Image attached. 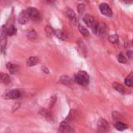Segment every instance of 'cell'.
<instances>
[{"label":"cell","instance_id":"6da1fadb","mask_svg":"<svg viewBox=\"0 0 133 133\" xmlns=\"http://www.w3.org/2000/svg\"><path fill=\"white\" fill-rule=\"evenodd\" d=\"M75 82L82 86H85L89 82V76L85 71H80L75 75Z\"/></svg>","mask_w":133,"mask_h":133},{"label":"cell","instance_id":"7a4b0ae2","mask_svg":"<svg viewBox=\"0 0 133 133\" xmlns=\"http://www.w3.org/2000/svg\"><path fill=\"white\" fill-rule=\"evenodd\" d=\"M92 29L93 32L96 35H99V36H101V37H104L107 34V28L103 23L96 22V24L92 27Z\"/></svg>","mask_w":133,"mask_h":133},{"label":"cell","instance_id":"3957f363","mask_svg":"<svg viewBox=\"0 0 133 133\" xmlns=\"http://www.w3.org/2000/svg\"><path fill=\"white\" fill-rule=\"evenodd\" d=\"M23 91L21 89H13L6 93L4 98L6 99H18L23 96Z\"/></svg>","mask_w":133,"mask_h":133},{"label":"cell","instance_id":"277c9868","mask_svg":"<svg viewBox=\"0 0 133 133\" xmlns=\"http://www.w3.org/2000/svg\"><path fill=\"white\" fill-rule=\"evenodd\" d=\"M109 130V124L108 122L101 118L99 120L97 124V131L98 133H107Z\"/></svg>","mask_w":133,"mask_h":133},{"label":"cell","instance_id":"5b68a950","mask_svg":"<svg viewBox=\"0 0 133 133\" xmlns=\"http://www.w3.org/2000/svg\"><path fill=\"white\" fill-rule=\"evenodd\" d=\"M27 11H28V14L29 15L30 19L35 21L40 20V18H41L40 12L38 9H36L35 7H29V8H28Z\"/></svg>","mask_w":133,"mask_h":133},{"label":"cell","instance_id":"8992f818","mask_svg":"<svg viewBox=\"0 0 133 133\" xmlns=\"http://www.w3.org/2000/svg\"><path fill=\"white\" fill-rule=\"evenodd\" d=\"M99 10H100L101 14L106 17H110L113 15L112 10L110 8V6L107 3H101L99 6Z\"/></svg>","mask_w":133,"mask_h":133},{"label":"cell","instance_id":"52a82bcc","mask_svg":"<svg viewBox=\"0 0 133 133\" xmlns=\"http://www.w3.org/2000/svg\"><path fill=\"white\" fill-rule=\"evenodd\" d=\"M6 33L4 30V28L0 29V48L2 50H4L6 47L7 43V38H6Z\"/></svg>","mask_w":133,"mask_h":133},{"label":"cell","instance_id":"ba28073f","mask_svg":"<svg viewBox=\"0 0 133 133\" xmlns=\"http://www.w3.org/2000/svg\"><path fill=\"white\" fill-rule=\"evenodd\" d=\"M29 19H30V17H29V15H28L27 10L21 11L18 16V22L20 24H26L28 22Z\"/></svg>","mask_w":133,"mask_h":133},{"label":"cell","instance_id":"9c48e42d","mask_svg":"<svg viewBox=\"0 0 133 133\" xmlns=\"http://www.w3.org/2000/svg\"><path fill=\"white\" fill-rule=\"evenodd\" d=\"M72 131V128L69 125V123L66 121H63L60 123L59 127V131L60 133H70Z\"/></svg>","mask_w":133,"mask_h":133},{"label":"cell","instance_id":"30bf717a","mask_svg":"<svg viewBox=\"0 0 133 133\" xmlns=\"http://www.w3.org/2000/svg\"><path fill=\"white\" fill-rule=\"evenodd\" d=\"M83 21L85 23V24H86L88 27L92 28V27H93V26L96 24V21L94 20V18H93L92 16L89 15V14L85 15V16L83 17Z\"/></svg>","mask_w":133,"mask_h":133},{"label":"cell","instance_id":"8fae6325","mask_svg":"<svg viewBox=\"0 0 133 133\" xmlns=\"http://www.w3.org/2000/svg\"><path fill=\"white\" fill-rule=\"evenodd\" d=\"M39 114H40L42 117H44L48 121H49V122H52V121H53V117H52V114H51L48 110L42 108V109L40 110Z\"/></svg>","mask_w":133,"mask_h":133},{"label":"cell","instance_id":"7c38bea8","mask_svg":"<svg viewBox=\"0 0 133 133\" xmlns=\"http://www.w3.org/2000/svg\"><path fill=\"white\" fill-rule=\"evenodd\" d=\"M6 68L7 70L9 71V72L11 74V75H15L19 71V68H18V66L12 63H8L6 64Z\"/></svg>","mask_w":133,"mask_h":133},{"label":"cell","instance_id":"4fadbf2b","mask_svg":"<svg viewBox=\"0 0 133 133\" xmlns=\"http://www.w3.org/2000/svg\"><path fill=\"white\" fill-rule=\"evenodd\" d=\"M0 82L8 85L11 82V78L9 75L5 74V73H0Z\"/></svg>","mask_w":133,"mask_h":133},{"label":"cell","instance_id":"5bb4252c","mask_svg":"<svg viewBox=\"0 0 133 133\" xmlns=\"http://www.w3.org/2000/svg\"><path fill=\"white\" fill-rule=\"evenodd\" d=\"M66 17H68L71 22H73L75 24L76 23V21H77L76 15H75V12L72 10H71V9H68V10H66Z\"/></svg>","mask_w":133,"mask_h":133},{"label":"cell","instance_id":"9a60e30c","mask_svg":"<svg viewBox=\"0 0 133 133\" xmlns=\"http://www.w3.org/2000/svg\"><path fill=\"white\" fill-rule=\"evenodd\" d=\"M3 28H4V30H5L7 35L11 36V35H15L17 33V29L14 25H11V24L7 25V26H5Z\"/></svg>","mask_w":133,"mask_h":133},{"label":"cell","instance_id":"2e32d148","mask_svg":"<svg viewBox=\"0 0 133 133\" xmlns=\"http://www.w3.org/2000/svg\"><path fill=\"white\" fill-rule=\"evenodd\" d=\"M53 35L56 38H58L59 39L63 40V41H65V40H66V38H68V36H66V33H64L63 31H60V30H54Z\"/></svg>","mask_w":133,"mask_h":133},{"label":"cell","instance_id":"e0dca14e","mask_svg":"<svg viewBox=\"0 0 133 133\" xmlns=\"http://www.w3.org/2000/svg\"><path fill=\"white\" fill-rule=\"evenodd\" d=\"M38 62H39V59H38V57H36V56H31V57H30V58L28 59V60H27V65L28 66H33L38 64Z\"/></svg>","mask_w":133,"mask_h":133},{"label":"cell","instance_id":"ac0fdd59","mask_svg":"<svg viewBox=\"0 0 133 133\" xmlns=\"http://www.w3.org/2000/svg\"><path fill=\"white\" fill-rule=\"evenodd\" d=\"M114 127L118 131H124L125 129H127L128 128V126L127 124H125L124 123H123L121 121H116V123L114 124Z\"/></svg>","mask_w":133,"mask_h":133},{"label":"cell","instance_id":"d6986e66","mask_svg":"<svg viewBox=\"0 0 133 133\" xmlns=\"http://www.w3.org/2000/svg\"><path fill=\"white\" fill-rule=\"evenodd\" d=\"M113 87H114V89L115 90H117V91L119 92L120 93L124 94L125 92H126L125 88H124L122 85H121V84H119V83H116V82L114 83V84H113Z\"/></svg>","mask_w":133,"mask_h":133},{"label":"cell","instance_id":"ffe728a7","mask_svg":"<svg viewBox=\"0 0 133 133\" xmlns=\"http://www.w3.org/2000/svg\"><path fill=\"white\" fill-rule=\"evenodd\" d=\"M124 83L127 86H129V87L133 86V73L130 74L129 75L126 77Z\"/></svg>","mask_w":133,"mask_h":133},{"label":"cell","instance_id":"44dd1931","mask_svg":"<svg viewBox=\"0 0 133 133\" xmlns=\"http://www.w3.org/2000/svg\"><path fill=\"white\" fill-rule=\"evenodd\" d=\"M60 82L65 85H70L71 84V79L68 76H63L60 78Z\"/></svg>","mask_w":133,"mask_h":133},{"label":"cell","instance_id":"7402d4cb","mask_svg":"<svg viewBox=\"0 0 133 133\" xmlns=\"http://www.w3.org/2000/svg\"><path fill=\"white\" fill-rule=\"evenodd\" d=\"M27 38L29 39V40H35L37 37V33L34 31V30H31V31H28L27 32Z\"/></svg>","mask_w":133,"mask_h":133},{"label":"cell","instance_id":"603a6c76","mask_svg":"<svg viewBox=\"0 0 133 133\" xmlns=\"http://www.w3.org/2000/svg\"><path fill=\"white\" fill-rule=\"evenodd\" d=\"M75 110H71V111H70V113L68 114V116L66 117V122H71V121H72L73 120H74V118H75Z\"/></svg>","mask_w":133,"mask_h":133},{"label":"cell","instance_id":"cb8c5ba5","mask_svg":"<svg viewBox=\"0 0 133 133\" xmlns=\"http://www.w3.org/2000/svg\"><path fill=\"white\" fill-rule=\"evenodd\" d=\"M78 30H79L80 33H81L82 35H84V36H89V31H88L85 27H83V26H82V25H79V26H78Z\"/></svg>","mask_w":133,"mask_h":133},{"label":"cell","instance_id":"d4e9b609","mask_svg":"<svg viewBox=\"0 0 133 133\" xmlns=\"http://www.w3.org/2000/svg\"><path fill=\"white\" fill-rule=\"evenodd\" d=\"M117 59H118V61L121 63H127V59H126V57L122 53H120L117 56Z\"/></svg>","mask_w":133,"mask_h":133},{"label":"cell","instance_id":"484cf974","mask_svg":"<svg viewBox=\"0 0 133 133\" xmlns=\"http://www.w3.org/2000/svg\"><path fill=\"white\" fill-rule=\"evenodd\" d=\"M117 40H118V36L117 35H112L109 36V41L111 43H115L117 42Z\"/></svg>","mask_w":133,"mask_h":133},{"label":"cell","instance_id":"4316f807","mask_svg":"<svg viewBox=\"0 0 133 133\" xmlns=\"http://www.w3.org/2000/svg\"><path fill=\"white\" fill-rule=\"evenodd\" d=\"M45 31H46V34L49 35H52L54 33V30L51 27H49V26L45 28Z\"/></svg>","mask_w":133,"mask_h":133},{"label":"cell","instance_id":"83f0119b","mask_svg":"<svg viewBox=\"0 0 133 133\" xmlns=\"http://www.w3.org/2000/svg\"><path fill=\"white\" fill-rule=\"evenodd\" d=\"M127 56L129 59H133V51H128L127 52Z\"/></svg>","mask_w":133,"mask_h":133},{"label":"cell","instance_id":"f1b7e54d","mask_svg":"<svg viewBox=\"0 0 133 133\" xmlns=\"http://www.w3.org/2000/svg\"><path fill=\"white\" fill-rule=\"evenodd\" d=\"M123 2L127 4H131L133 3V0H123Z\"/></svg>","mask_w":133,"mask_h":133},{"label":"cell","instance_id":"f546056e","mask_svg":"<svg viewBox=\"0 0 133 133\" xmlns=\"http://www.w3.org/2000/svg\"><path fill=\"white\" fill-rule=\"evenodd\" d=\"M42 71H43L45 74H49V70H47V69L45 68V66H43V68H42Z\"/></svg>","mask_w":133,"mask_h":133},{"label":"cell","instance_id":"4dcf8cb0","mask_svg":"<svg viewBox=\"0 0 133 133\" xmlns=\"http://www.w3.org/2000/svg\"><path fill=\"white\" fill-rule=\"evenodd\" d=\"M132 42H133V41H132Z\"/></svg>","mask_w":133,"mask_h":133}]
</instances>
